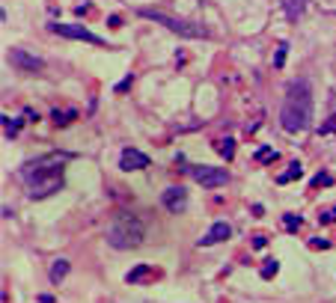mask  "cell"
I'll list each match as a JSON object with an SVG mask.
<instances>
[{"mask_svg": "<svg viewBox=\"0 0 336 303\" xmlns=\"http://www.w3.org/2000/svg\"><path fill=\"white\" fill-rule=\"evenodd\" d=\"M283 3H286V15H289L292 21L304 12V0H283Z\"/></svg>", "mask_w": 336, "mask_h": 303, "instance_id": "2e32d148", "label": "cell"}, {"mask_svg": "<svg viewBox=\"0 0 336 303\" xmlns=\"http://www.w3.org/2000/svg\"><path fill=\"white\" fill-rule=\"evenodd\" d=\"M161 274L152 268V265H137V268H131L128 274H125V283H131V286H143V283H152V280H158Z\"/></svg>", "mask_w": 336, "mask_h": 303, "instance_id": "9c48e42d", "label": "cell"}, {"mask_svg": "<svg viewBox=\"0 0 336 303\" xmlns=\"http://www.w3.org/2000/svg\"><path fill=\"white\" fill-rule=\"evenodd\" d=\"M68 161H71L68 152H51V155L36 158V161H27L21 167V179L27 182L30 196L42 199V196L63 190V164H68Z\"/></svg>", "mask_w": 336, "mask_h": 303, "instance_id": "6da1fadb", "label": "cell"}, {"mask_svg": "<svg viewBox=\"0 0 336 303\" xmlns=\"http://www.w3.org/2000/svg\"><path fill=\"white\" fill-rule=\"evenodd\" d=\"M313 122V92L307 80H295L283 98V110H280V125L292 134L307 131Z\"/></svg>", "mask_w": 336, "mask_h": 303, "instance_id": "7a4b0ae2", "label": "cell"}, {"mask_svg": "<svg viewBox=\"0 0 336 303\" xmlns=\"http://www.w3.org/2000/svg\"><path fill=\"white\" fill-rule=\"evenodd\" d=\"M39 303H54V298H51V295H42V298H39Z\"/></svg>", "mask_w": 336, "mask_h": 303, "instance_id": "484cf974", "label": "cell"}, {"mask_svg": "<svg viewBox=\"0 0 336 303\" xmlns=\"http://www.w3.org/2000/svg\"><path fill=\"white\" fill-rule=\"evenodd\" d=\"M74 116H77V110H54V113H51V119H54L57 125H68Z\"/></svg>", "mask_w": 336, "mask_h": 303, "instance_id": "9a60e30c", "label": "cell"}, {"mask_svg": "<svg viewBox=\"0 0 336 303\" xmlns=\"http://www.w3.org/2000/svg\"><path fill=\"white\" fill-rule=\"evenodd\" d=\"M146 238V226L143 220L131 217V214H122L110 229H107V244L116 247V250H131V247H140Z\"/></svg>", "mask_w": 336, "mask_h": 303, "instance_id": "3957f363", "label": "cell"}, {"mask_svg": "<svg viewBox=\"0 0 336 303\" xmlns=\"http://www.w3.org/2000/svg\"><path fill=\"white\" fill-rule=\"evenodd\" d=\"M334 182V176H328V173H319L316 179H313V187H322V184H331Z\"/></svg>", "mask_w": 336, "mask_h": 303, "instance_id": "7402d4cb", "label": "cell"}, {"mask_svg": "<svg viewBox=\"0 0 336 303\" xmlns=\"http://www.w3.org/2000/svg\"><path fill=\"white\" fill-rule=\"evenodd\" d=\"M214 149H217V152L229 161V158L235 155V140H229V137H226V140H217V143H214Z\"/></svg>", "mask_w": 336, "mask_h": 303, "instance_id": "5bb4252c", "label": "cell"}, {"mask_svg": "<svg viewBox=\"0 0 336 303\" xmlns=\"http://www.w3.org/2000/svg\"><path fill=\"white\" fill-rule=\"evenodd\" d=\"M283 223H286V229H292V232H295V229L301 226V217H298V214H286V217H283Z\"/></svg>", "mask_w": 336, "mask_h": 303, "instance_id": "ffe728a7", "label": "cell"}, {"mask_svg": "<svg viewBox=\"0 0 336 303\" xmlns=\"http://www.w3.org/2000/svg\"><path fill=\"white\" fill-rule=\"evenodd\" d=\"M191 176H194V182H200L202 187H220V184L229 182V173H226V170H220V167H208V164H197V167H191Z\"/></svg>", "mask_w": 336, "mask_h": 303, "instance_id": "5b68a950", "label": "cell"}, {"mask_svg": "<svg viewBox=\"0 0 336 303\" xmlns=\"http://www.w3.org/2000/svg\"><path fill=\"white\" fill-rule=\"evenodd\" d=\"M185 202H188V193H185V187H170V190H164V205L170 208V211H182L185 208Z\"/></svg>", "mask_w": 336, "mask_h": 303, "instance_id": "30bf717a", "label": "cell"}, {"mask_svg": "<svg viewBox=\"0 0 336 303\" xmlns=\"http://www.w3.org/2000/svg\"><path fill=\"white\" fill-rule=\"evenodd\" d=\"M9 62H12L15 68H21V71H39V68H45V62H42L39 57L27 54L24 48H12V51H9Z\"/></svg>", "mask_w": 336, "mask_h": 303, "instance_id": "52a82bcc", "label": "cell"}, {"mask_svg": "<svg viewBox=\"0 0 336 303\" xmlns=\"http://www.w3.org/2000/svg\"><path fill=\"white\" fill-rule=\"evenodd\" d=\"M283 62H286V42L277 45V57H274V65H277V68H280Z\"/></svg>", "mask_w": 336, "mask_h": 303, "instance_id": "d6986e66", "label": "cell"}, {"mask_svg": "<svg viewBox=\"0 0 336 303\" xmlns=\"http://www.w3.org/2000/svg\"><path fill=\"white\" fill-rule=\"evenodd\" d=\"M107 24H110V27H122V18H119V15H110Z\"/></svg>", "mask_w": 336, "mask_h": 303, "instance_id": "d4e9b609", "label": "cell"}, {"mask_svg": "<svg viewBox=\"0 0 336 303\" xmlns=\"http://www.w3.org/2000/svg\"><path fill=\"white\" fill-rule=\"evenodd\" d=\"M334 220H336V208H325L319 214V223H334Z\"/></svg>", "mask_w": 336, "mask_h": 303, "instance_id": "44dd1931", "label": "cell"}, {"mask_svg": "<svg viewBox=\"0 0 336 303\" xmlns=\"http://www.w3.org/2000/svg\"><path fill=\"white\" fill-rule=\"evenodd\" d=\"M301 173H304V167L295 161V164H289V170H286V173H280V176H277V182H280V184H289L292 179H301Z\"/></svg>", "mask_w": 336, "mask_h": 303, "instance_id": "4fadbf2b", "label": "cell"}, {"mask_svg": "<svg viewBox=\"0 0 336 303\" xmlns=\"http://www.w3.org/2000/svg\"><path fill=\"white\" fill-rule=\"evenodd\" d=\"M256 161H259V164H268V161H277V152L265 146V149H259V152H256Z\"/></svg>", "mask_w": 336, "mask_h": 303, "instance_id": "e0dca14e", "label": "cell"}, {"mask_svg": "<svg viewBox=\"0 0 336 303\" xmlns=\"http://www.w3.org/2000/svg\"><path fill=\"white\" fill-rule=\"evenodd\" d=\"M119 167H122L125 173L146 170V167H149V155H143V152H137V149H122V155H119Z\"/></svg>", "mask_w": 336, "mask_h": 303, "instance_id": "ba28073f", "label": "cell"}, {"mask_svg": "<svg viewBox=\"0 0 336 303\" xmlns=\"http://www.w3.org/2000/svg\"><path fill=\"white\" fill-rule=\"evenodd\" d=\"M68 274V262L66 259H57L54 265H51V283L57 286V283H63V277Z\"/></svg>", "mask_w": 336, "mask_h": 303, "instance_id": "7c38bea8", "label": "cell"}, {"mask_svg": "<svg viewBox=\"0 0 336 303\" xmlns=\"http://www.w3.org/2000/svg\"><path fill=\"white\" fill-rule=\"evenodd\" d=\"M229 235H232L229 223H223V220H220V223H214V226H211V232H208V235H205V238L200 241V247H208V244H220V241H226Z\"/></svg>", "mask_w": 336, "mask_h": 303, "instance_id": "8fae6325", "label": "cell"}, {"mask_svg": "<svg viewBox=\"0 0 336 303\" xmlns=\"http://www.w3.org/2000/svg\"><path fill=\"white\" fill-rule=\"evenodd\" d=\"M51 30L60 33V36H66V39H80V42H92V45H107L101 36L89 33L83 24H51ZM107 48H110V45H107Z\"/></svg>", "mask_w": 336, "mask_h": 303, "instance_id": "8992f818", "label": "cell"}, {"mask_svg": "<svg viewBox=\"0 0 336 303\" xmlns=\"http://www.w3.org/2000/svg\"><path fill=\"white\" fill-rule=\"evenodd\" d=\"M277 268H280V265H277V259H265V265H262V277H265V280H271V277L277 274Z\"/></svg>", "mask_w": 336, "mask_h": 303, "instance_id": "ac0fdd59", "label": "cell"}, {"mask_svg": "<svg viewBox=\"0 0 336 303\" xmlns=\"http://www.w3.org/2000/svg\"><path fill=\"white\" fill-rule=\"evenodd\" d=\"M334 131H336V113L325 122V125H322V128H319V134H334Z\"/></svg>", "mask_w": 336, "mask_h": 303, "instance_id": "603a6c76", "label": "cell"}, {"mask_svg": "<svg viewBox=\"0 0 336 303\" xmlns=\"http://www.w3.org/2000/svg\"><path fill=\"white\" fill-rule=\"evenodd\" d=\"M265 244H268V238H265V235H256V238H253V247H256V250H262Z\"/></svg>", "mask_w": 336, "mask_h": 303, "instance_id": "cb8c5ba5", "label": "cell"}, {"mask_svg": "<svg viewBox=\"0 0 336 303\" xmlns=\"http://www.w3.org/2000/svg\"><path fill=\"white\" fill-rule=\"evenodd\" d=\"M140 15L149 18V21H155V24H164L170 33H179V36H185V39H202V36H205V27H202V24H191V21L173 18V15H167V12H161V9H140Z\"/></svg>", "mask_w": 336, "mask_h": 303, "instance_id": "277c9868", "label": "cell"}]
</instances>
